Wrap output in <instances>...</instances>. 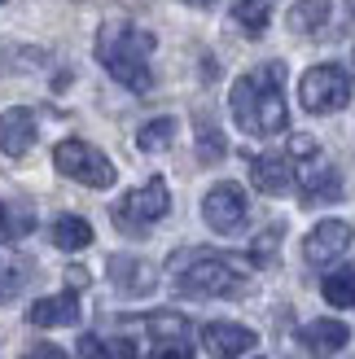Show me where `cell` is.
I'll use <instances>...</instances> for the list:
<instances>
[{"label": "cell", "mask_w": 355, "mask_h": 359, "mask_svg": "<svg viewBox=\"0 0 355 359\" xmlns=\"http://www.w3.org/2000/svg\"><path fill=\"white\" fill-rule=\"evenodd\" d=\"M31 145H35V114L27 105H13V110L0 114V154L22 158Z\"/></svg>", "instance_id": "12"}, {"label": "cell", "mask_w": 355, "mask_h": 359, "mask_svg": "<svg viewBox=\"0 0 355 359\" xmlns=\"http://www.w3.org/2000/svg\"><path fill=\"white\" fill-rule=\"evenodd\" d=\"M351 241H355L351 224H342V219H325V224H316L307 237H303V259L316 263V267L338 263V255H347Z\"/></svg>", "instance_id": "9"}, {"label": "cell", "mask_w": 355, "mask_h": 359, "mask_svg": "<svg viewBox=\"0 0 355 359\" xmlns=\"http://www.w3.org/2000/svg\"><path fill=\"white\" fill-rule=\"evenodd\" d=\"M0 5H5V0H0Z\"/></svg>", "instance_id": "34"}, {"label": "cell", "mask_w": 355, "mask_h": 359, "mask_svg": "<svg viewBox=\"0 0 355 359\" xmlns=\"http://www.w3.org/2000/svg\"><path fill=\"white\" fill-rule=\"evenodd\" d=\"M149 359H193V346L185 342V337H175V342H158Z\"/></svg>", "instance_id": "26"}, {"label": "cell", "mask_w": 355, "mask_h": 359, "mask_svg": "<svg viewBox=\"0 0 355 359\" xmlns=\"http://www.w3.org/2000/svg\"><path fill=\"white\" fill-rule=\"evenodd\" d=\"M180 5H189V9H215L220 0H180Z\"/></svg>", "instance_id": "31"}, {"label": "cell", "mask_w": 355, "mask_h": 359, "mask_svg": "<svg viewBox=\"0 0 355 359\" xmlns=\"http://www.w3.org/2000/svg\"><path fill=\"white\" fill-rule=\"evenodd\" d=\"M171 140H175V118H149L145 128L136 132V145L145 149V154H163V149H171Z\"/></svg>", "instance_id": "22"}, {"label": "cell", "mask_w": 355, "mask_h": 359, "mask_svg": "<svg viewBox=\"0 0 355 359\" xmlns=\"http://www.w3.org/2000/svg\"><path fill=\"white\" fill-rule=\"evenodd\" d=\"M145 325L154 329L158 342H175V337H185V333H189V320H185V316H175V311H158V316L145 320Z\"/></svg>", "instance_id": "24"}, {"label": "cell", "mask_w": 355, "mask_h": 359, "mask_svg": "<svg viewBox=\"0 0 355 359\" xmlns=\"http://www.w3.org/2000/svg\"><path fill=\"white\" fill-rule=\"evenodd\" d=\"M167 210H171L167 180L154 175L149 184H140L136 193H128V197L114 206V224H119L123 232H132V237H140V232H149V224H158Z\"/></svg>", "instance_id": "5"}, {"label": "cell", "mask_w": 355, "mask_h": 359, "mask_svg": "<svg viewBox=\"0 0 355 359\" xmlns=\"http://www.w3.org/2000/svg\"><path fill=\"white\" fill-rule=\"evenodd\" d=\"M48 237L58 250H66V255H79V250L93 245V224L79 219V215H58L53 228H48Z\"/></svg>", "instance_id": "16"}, {"label": "cell", "mask_w": 355, "mask_h": 359, "mask_svg": "<svg viewBox=\"0 0 355 359\" xmlns=\"http://www.w3.org/2000/svg\"><path fill=\"white\" fill-rule=\"evenodd\" d=\"M298 197H303V206H321V202H333V197H342V180H338V167L329 163V158L316 149L303 158V167H298Z\"/></svg>", "instance_id": "8"}, {"label": "cell", "mask_w": 355, "mask_h": 359, "mask_svg": "<svg viewBox=\"0 0 355 359\" xmlns=\"http://www.w3.org/2000/svg\"><path fill=\"white\" fill-rule=\"evenodd\" d=\"M27 320L35 329H62V325H79V298L75 294H53V298H40L31 302Z\"/></svg>", "instance_id": "14"}, {"label": "cell", "mask_w": 355, "mask_h": 359, "mask_svg": "<svg viewBox=\"0 0 355 359\" xmlns=\"http://www.w3.org/2000/svg\"><path fill=\"white\" fill-rule=\"evenodd\" d=\"M224 149H228V145H224V132L202 114V118H198V158H202V163H220Z\"/></svg>", "instance_id": "23"}, {"label": "cell", "mask_w": 355, "mask_h": 359, "mask_svg": "<svg viewBox=\"0 0 355 359\" xmlns=\"http://www.w3.org/2000/svg\"><path fill=\"white\" fill-rule=\"evenodd\" d=\"M268 18H272L268 0H233V22L246 35H263V31H268Z\"/></svg>", "instance_id": "21"}, {"label": "cell", "mask_w": 355, "mask_h": 359, "mask_svg": "<svg viewBox=\"0 0 355 359\" xmlns=\"http://www.w3.org/2000/svg\"><path fill=\"white\" fill-rule=\"evenodd\" d=\"M53 167H58L66 180H79L88 189H110L114 184V163L105 158L97 145H88V140H62L58 149H53Z\"/></svg>", "instance_id": "4"}, {"label": "cell", "mask_w": 355, "mask_h": 359, "mask_svg": "<svg viewBox=\"0 0 355 359\" xmlns=\"http://www.w3.org/2000/svg\"><path fill=\"white\" fill-rule=\"evenodd\" d=\"M255 342H259V333L246 325H233V320H215V325L202 329V346L215 359H241L246 351H255Z\"/></svg>", "instance_id": "10"}, {"label": "cell", "mask_w": 355, "mask_h": 359, "mask_svg": "<svg viewBox=\"0 0 355 359\" xmlns=\"http://www.w3.org/2000/svg\"><path fill=\"white\" fill-rule=\"evenodd\" d=\"M35 228V206L31 202H18V197H0V232L5 237H27Z\"/></svg>", "instance_id": "18"}, {"label": "cell", "mask_w": 355, "mask_h": 359, "mask_svg": "<svg viewBox=\"0 0 355 359\" xmlns=\"http://www.w3.org/2000/svg\"><path fill=\"white\" fill-rule=\"evenodd\" d=\"M303 337V346L316 355V359H329V355H338L347 342H351V329L342 325V320H312V325L298 333Z\"/></svg>", "instance_id": "15"}, {"label": "cell", "mask_w": 355, "mask_h": 359, "mask_svg": "<svg viewBox=\"0 0 355 359\" xmlns=\"http://www.w3.org/2000/svg\"><path fill=\"white\" fill-rule=\"evenodd\" d=\"M329 13H333L329 0H298V5L290 9V31L294 35H316V31H325Z\"/></svg>", "instance_id": "17"}, {"label": "cell", "mask_w": 355, "mask_h": 359, "mask_svg": "<svg viewBox=\"0 0 355 359\" xmlns=\"http://www.w3.org/2000/svg\"><path fill=\"white\" fill-rule=\"evenodd\" d=\"M347 22L355 27V0H347Z\"/></svg>", "instance_id": "33"}, {"label": "cell", "mask_w": 355, "mask_h": 359, "mask_svg": "<svg viewBox=\"0 0 355 359\" xmlns=\"http://www.w3.org/2000/svg\"><path fill=\"white\" fill-rule=\"evenodd\" d=\"M79 359H101V342H97V337H79Z\"/></svg>", "instance_id": "30"}, {"label": "cell", "mask_w": 355, "mask_h": 359, "mask_svg": "<svg viewBox=\"0 0 355 359\" xmlns=\"http://www.w3.org/2000/svg\"><path fill=\"white\" fill-rule=\"evenodd\" d=\"M276 245H281V228H272V232H263V237L250 245V259L259 263V267H268L272 259H276Z\"/></svg>", "instance_id": "25"}, {"label": "cell", "mask_w": 355, "mask_h": 359, "mask_svg": "<svg viewBox=\"0 0 355 359\" xmlns=\"http://www.w3.org/2000/svg\"><path fill=\"white\" fill-rule=\"evenodd\" d=\"M101 359H136V342H132V337H114V342H101Z\"/></svg>", "instance_id": "27"}, {"label": "cell", "mask_w": 355, "mask_h": 359, "mask_svg": "<svg viewBox=\"0 0 355 359\" xmlns=\"http://www.w3.org/2000/svg\"><path fill=\"white\" fill-rule=\"evenodd\" d=\"M27 276H31L27 259L18 255L13 245H0V298H13V294L27 285Z\"/></svg>", "instance_id": "19"}, {"label": "cell", "mask_w": 355, "mask_h": 359, "mask_svg": "<svg viewBox=\"0 0 355 359\" xmlns=\"http://www.w3.org/2000/svg\"><path fill=\"white\" fill-rule=\"evenodd\" d=\"M22 359H66V351H62V346H53V342H40V346H31Z\"/></svg>", "instance_id": "28"}, {"label": "cell", "mask_w": 355, "mask_h": 359, "mask_svg": "<svg viewBox=\"0 0 355 359\" xmlns=\"http://www.w3.org/2000/svg\"><path fill=\"white\" fill-rule=\"evenodd\" d=\"M66 276H70V285H83V280H88V272H83V267H70Z\"/></svg>", "instance_id": "32"}, {"label": "cell", "mask_w": 355, "mask_h": 359, "mask_svg": "<svg viewBox=\"0 0 355 359\" xmlns=\"http://www.w3.org/2000/svg\"><path fill=\"white\" fill-rule=\"evenodd\" d=\"M246 215H250V202H246V189L233 184V180H220V184L202 197V219H206L210 232H220V237H233L246 224Z\"/></svg>", "instance_id": "7"}, {"label": "cell", "mask_w": 355, "mask_h": 359, "mask_svg": "<svg viewBox=\"0 0 355 359\" xmlns=\"http://www.w3.org/2000/svg\"><path fill=\"white\" fill-rule=\"evenodd\" d=\"M110 280H114L119 294L140 298V294H149L154 285H158V272H154L145 259H136V255H114L110 259Z\"/></svg>", "instance_id": "11"}, {"label": "cell", "mask_w": 355, "mask_h": 359, "mask_svg": "<svg viewBox=\"0 0 355 359\" xmlns=\"http://www.w3.org/2000/svg\"><path fill=\"white\" fill-rule=\"evenodd\" d=\"M290 154H294V158L316 154V140H312V136H290Z\"/></svg>", "instance_id": "29"}, {"label": "cell", "mask_w": 355, "mask_h": 359, "mask_svg": "<svg viewBox=\"0 0 355 359\" xmlns=\"http://www.w3.org/2000/svg\"><path fill=\"white\" fill-rule=\"evenodd\" d=\"M298 101H303L307 114H333L351 101V75L342 66H312L303 83H298Z\"/></svg>", "instance_id": "6"}, {"label": "cell", "mask_w": 355, "mask_h": 359, "mask_svg": "<svg viewBox=\"0 0 355 359\" xmlns=\"http://www.w3.org/2000/svg\"><path fill=\"white\" fill-rule=\"evenodd\" d=\"M281 79H286V66L268 62L241 75L228 93V105H233V123L250 136H276L286 132V97H281Z\"/></svg>", "instance_id": "1"}, {"label": "cell", "mask_w": 355, "mask_h": 359, "mask_svg": "<svg viewBox=\"0 0 355 359\" xmlns=\"http://www.w3.org/2000/svg\"><path fill=\"white\" fill-rule=\"evenodd\" d=\"M149 53H154V35L132 27L128 18H110L97 31V57L110 75L132 88V93H149L154 88V70H149Z\"/></svg>", "instance_id": "2"}, {"label": "cell", "mask_w": 355, "mask_h": 359, "mask_svg": "<svg viewBox=\"0 0 355 359\" xmlns=\"http://www.w3.org/2000/svg\"><path fill=\"white\" fill-rule=\"evenodd\" d=\"M321 294L329 307H355V263L338 267V272H329L325 285H321Z\"/></svg>", "instance_id": "20"}, {"label": "cell", "mask_w": 355, "mask_h": 359, "mask_svg": "<svg viewBox=\"0 0 355 359\" xmlns=\"http://www.w3.org/2000/svg\"><path fill=\"white\" fill-rule=\"evenodd\" d=\"M250 180H255V189L268 193V197H281V193L294 189V171H290L286 158H276V154H255L250 158Z\"/></svg>", "instance_id": "13"}, {"label": "cell", "mask_w": 355, "mask_h": 359, "mask_svg": "<svg viewBox=\"0 0 355 359\" xmlns=\"http://www.w3.org/2000/svg\"><path fill=\"white\" fill-rule=\"evenodd\" d=\"M171 267H175V290L185 298H228L246 290L241 272L220 255H180Z\"/></svg>", "instance_id": "3"}]
</instances>
